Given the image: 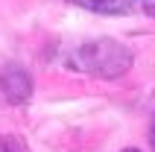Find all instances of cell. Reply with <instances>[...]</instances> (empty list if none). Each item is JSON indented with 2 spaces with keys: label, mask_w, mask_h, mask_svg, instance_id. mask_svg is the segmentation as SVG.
I'll list each match as a JSON object with an SVG mask.
<instances>
[{
  "label": "cell",
  "mask_w": 155,
  "mask_h": 152,
  "mask_svg": "<svg viewBox=\"0 0 155 152\" xmlns=\"http://www.w3.org/2000/svg\"><path fill=\"white\" fill-rule=\"evenodd\" d=\"M132 50L126 44L114 41V38H94L73 47V53L68 56V68L76 73H88L97 79H117L132 68Z\"/></svg>",
  "instance_id": "1"
},
{
  "label": "cell",
  "mask_w": 155,
  "mask_h": 152,
  "mask_svg": "<svg viewBox=\"0 0 155 152\" xmlns=\"http://www.w3.org/2000/svg\"><path fill=\"white\" fill-rule=\"evenodd\" d=\"M0 97L9 105L29 102V97H32V73L18 61H6L0 68Z\"/></svg>",
  "instance_id": "2"
},
{
  "label": "cell",
  "mask_w": 155,
  "mask_h": 152,
  "mask_svg": "<svg viewBox=\"0 0 155 152\" xmlns=\"http://www.w3.org/2000/svg\"><path fill=\"white\" fill-rule=\"evenodd\" d=\"M70 3L88 9V12H100V15H126L147 0H70Z\"/></svg>",
  "instance_id": "3"
},
{
  "label": "cell",
  "mask_w": 155,
  "mask_h": 152,
  "mask_svg": "<svg viewBox=\"0 0 155 152\" xmlns=\"http://www.w3.org/2000/svg\"><path fill=\"white\" fill-rule=\"evenodd\" d=\"M149 144H152V149H155V117H152V126H149Z\"/></svg>",
  "instance_id": "4"
},
{
  "label": "cell",
  "mask_w": 155,
  "mask_h": 152,
  "mask_svg": "<svg viewBox=\"0 0 155 152\" xmlns=\"http://www.w3.org/2000/svg\"><path fill=\"white\" fill-rule=\"evenodd\" d=\"M143 12H147V15H152V18H155V3H147V6H143Z\"/></svg>",
  "instance_id": "5"
},
{
  "label": "cell",
  "mask_w": 155,
  "mask_h": 152,
  "mask_svg": "<svg viewBox=\"0 0 155 152\" xmlns=\"http://www.w3.org/2000/svg\"><path fill=\"white\" fill-rule=\"evenodd\" d=\"M123 152H138V149H123Z\"/></svg>",
  "instance_id": "6"
}]
</instances>
